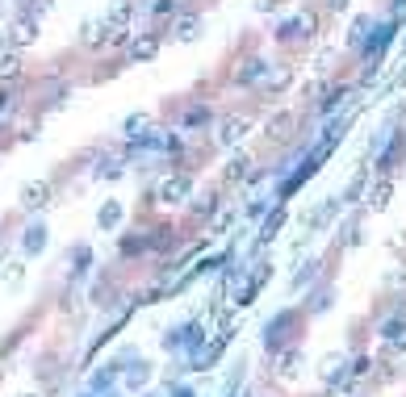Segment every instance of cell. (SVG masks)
<instances>
[{
  "label": "cell",
  "instance_id": "obj_29",
  "mask_svg": "<svg viewBox=\"0 0 406 397\" xmlns=\"http://www.w3.org/2000/svg\"><path fill=\"white\" fill-rule=\"evenodd\" d=\"M365 180H369V172H361L356 180H352V184H348V192H343V201H348V205H356V201H361V196H365Z\"/></svg>",
  "mask_w": 406,
  "mask_h": 397
},
{
  "label": "cell",
  "instance_id": "obj_33",
  "mask_svg": "<svg viewBox=\"0 0 406 397\" xmlns=\"http://www.w3.org/2000/svg\"><path fill=\"white\" fill-rule=\"evenodd\" d=\"M323 9H331V13H343V9H348V0H323Z\"/></svg>",
  "mask_w": 406,
  "mask_h": 397
},
{
  "label": "cell",
  "instance_id": "obj_36",
  "mask_svg": "<svg viewBox=\"0 0 406 397\" xmlns=\"http://www.w3.org/2000/svg\"><path fill=\"white\" fill-rule=\"evenodd\" d=\"M9 109H13V96H9V92H0V113H9Z\"/></svg>",
  "mask_w": 406,
  "mask_h": 397
},
{
  "label": "cell",
  "instance_id": "obj_2",
  "mask_svg": "<svg viewBox=\"0 0 406 397\" xmlns=\"http://www.w3.org/2000/svg\"><path fill=\"white\" fill-rule=\"evenodd\" d=\"M9 46L13 51H25V46H34L38 38H42V25H38V17H30V13H17L13 21H9Z\"/></svg>",
  "mask_w": 406,
  "mask_h": 397
},
{
  "label": "cell",
  "instance_id": "obj_26",
  "mask_svg": "<svg viewBox=\"0 0 406 397\" xmlns=\"http://www.w3.org/2000/svg\"><path fill=\"white\" fill-rule=\"evenodd\" d=\"M247 176H251V159L247 155H235L226 163V180H247Z\"/></svg>",
  "mask_w": 406,
  "mask_h": 397
},
{
  "label": "cell",
  "instance_id": "obj_7",
  "mask_svg": "<svg viewBox=\"0 0 406 397\" xmlns=\"http://www.w3.org/2000/svg\"><path fill=\"white\" fill-rule=\"evenodd\" d=\"M297 322V314L293 310H281L268 326H264V347H268V352H281V347H285V330Z\"/></svg>",
  "mask_w": 406,
  "mask_h": 397
},
{
  "label": "cell",
  "instance_id": "obj_6",
  "mask_svg": "<svg viewBox=\"0 0 406 397\" xmlns=\"http://www.w3.org/2000/svg\"><path fill=\"white\" fill-rule=\"evenodd\" d=\"M201 334H206V326H201V322H184V326H176V330L164 334V347H168V352H180V347H197Z\"/></svg>",
  "mask_w": 406,
  "mask_h": 397
},
{
  "label": "cell",
  "instance_id": "obj_8",
  "mask_svg": "<svg viewBox=\"0 0 406 397\" xmlns=\"http://www.w3.org/2000/svg\"><path fill=\"white\" fill-rule=\"evenodd\" d=\"M17 201H21V209H42V205H50V180H30L25 188H21V196H17Z\"/></svg>",
  "mask_w": 406,
  "mask_h": 397
},
{
  "label": "cell",
  "instance_id": "obj_38",
  "mask_svg": "<svg viewBox=\"0 0 406 397\" xmlns=\"http://www.w3.org/2000/svg\"><path fill=\"white\" fill-rule=\"evenodd\" d=\"M5 46H9V34H5V25H0V55H5Z\"/></svg>",
  "mask_w": 406,
  "mask_h": 397
},
{
  "label": "cell",
  "instance_id": "obj_23",
  "mask_svg": "<svg viewBox=\"0 0 406 397\" xmlns=\"http://www.w3.org/2000/svg\"><path fill=\"white\" fill-rule=\"evenodd\" d=\"M369 30H373V17H369V13L356 17V21H352V30H348V46H361V42L369 38Z\"/></svg>",
  "mask_w": 406,
  "mask_h": 397
},
{
  "label": "cell",
  "instance_id": "obj_31",
  "mask_svg": "<svg viewBox=\"0 0 406 397\" xmlns=\"http://www.w3.org/2000/svg\"><path fill=\"white\" fill-rule=\"evenodd\" d=\"M72 256H76V276H84V272H88V264H92V247H84V242H80Z\"/></svg>",
  "mask_w": 406,
  "mask_h": 397
},
{
  "label": "cell",
  "instance_id": "obj_24",
  "mask_svg": "<svg viewBox=\"0 0 406 397\" xmlns=\"http://www.w3.org/2000/svg\"><path fill=\"white\" fill-rule=\"evenodd\" d=\"M323 381H327V385L348 381V372H343V360H339V356H327V360H323Z\"/></svg>",
  "mask_w": 406,
  "mask_h": 397
},
{
  "label": "cell",
  "instance_id": "obj_37",
  "mask_svg": "<svg viewBox=\"0 0 406 397\" xmlns=\"http://www.w3.org/2000/svg\"><path fill=\"white\" fill-rule=\"evenodd\" d=\"M268 9H277V0H256V13H268Z\"/></svg>",
  "mask_w": 406,
  "mask_h": 397
},
{
  "label": "cell",
  "instance_id": "obj_41",
  "mask_svg": "<svg viewBox=\"0 0 406 397\" xmlns=\"http://www.w3.org/2000/svg\"><path fill=\"white\" fill-rule=\"evenodd\" d=\"M21 397H38V393H21Z\"/></svg>",
  "mask_w": 406,
  "mask_h": 397
},
{
  "label": "cell",
  "instance_id": "obj_25",
  "mask_svg": "<svg viewBox=\"0 0 406 397\" xmlns=\"http://www.w3.org/2000/svg\"><path fill=\"white\" fill-rule=\"evenodd\" d=\"M147 126H151V117H147V113H130V117H126V126H122V134H126V138L134 142V138H138V134H142Z\"/></svg>",
  "mask_w": 406,
  "mask_h": 397
},
{
  "label": "cell",
  "instance_id": "obj_18",
  "mask_svg": "<svg viewBox=\"0 0 406 397\" xmlns=\"http://www.w3.org/2000/svg\"><path fill=\"white\" fill-rule=\"evenodd\" d=\"M264 76H268V63H264V59H247V63L235 71V84H260Z\"/></svg>",
  "mask_w": 406,
  "mask_h": 397
},
{
  "label": "cell",
  "instance_id": "obj_14",
  "mask_svg": "<svg viewBox=\"0 0 406 397\" xmlns=\"http://www.w3.org/2000/svg\"><path fill=\"white\" fill-rule=\"evenodd\" d=\"M301 372V352H297V347H285V352L277 356V376L281 381H293Z\"/></svg>",
  "mask_w": 406,
  "mask_h": 397
},
{
  "label": "cell",
  "instance_id": "obj_34",
  "mask_svg": "<svg viewBox=\"0 0 406 397\" xmlns=\"http://www.w3.org/2000/svg\"><path fill=\"white\" fill-rule=\"evenodd\" d=\"M151 9H156V13H168V9H176V0H156Z\"/></svg>",
  "mask_w": 406,
  "mask_h": 397
},
{
  "label": "cell",
  "instance_id": "obj_1",
  "mask_svg": "<svg viewBox=\"0 0 406 397\" xmlns=\"http://www.w3.org/2000/svg\"><path fill=\"white\" fill-rule=\"evenodd\" d=\"M193 176L189 172H172V176H164L160 180V188H156V201L160 205H184L189 201V196H193Z\"/></svg>",
  "mask_w": 406,
  "mask_h": 397
},
{
  "label": "cell",
  "instance_id": "obj_32",
  "mask_svg": "<svg viewBox=\"0 0 406 397\" xmlns=\"http://www.w3.org/2000/svg\"><path fill=\"white\" fill-rule=\"evenodd\" d=\"M21 280H25V268H21V264H9V268H5V284H9V288H17Z\"/></svg>",
  "mask_w": 406,
  "mask_h": 397
},
{
  "label": "cell",
  "instance_id": "obj_11",
  "mask_svg": "<svg viewBox=\"0 0 406 397\" xmlns=\"http://www.w3.org/2000/svg\"><path fill=\"white\" fill-rule=\"evenodd\" d=\"M130 21H134V0H114L109 13H105V25L109 30H130Z\"/></svg>",
  "mask_w": 406,
  "mask_h": 397
},
{
  "label": "cell",
  "instance_id": "obj_15",
  "mask_svg": "<svg viewBox=\"0 0 406 397\" xmlns=\"http://www.w3.org/2000/svg\"><path fill=\"white\" fill-rule=\"evenodd\" d=\"M96 226L105 230V234H114L122 226V201H105V205H100L96 209Z\"/></svg>",
  "mask_w": 406,
  "mask_h": 397
},
{
  "label": "cell",
  "instance_id": "obj_9",
  "mask_svg": "<svg viewBox=\"0 0 406 397\" xmlns=\"http://www.w3.org/2000/svg\"><path fill=\"white\" fill-rule=\"evenodd\" d=\"M201 30H206V17L201 13H180L172 21V38L176 42H193V38H201Z\"/></svg>",
  "mask_w": 406,
  "mask_h": 397
},
{
  "label": "cell",
  "instance_id": "obj_20",
  "mask_svg": "<svg viewBox=\"0 0 406 397\" xmlns=\"http://www.w3.org/2000/svg\"><path fill=\"white\" fill-rule=\"evenodd\" d=\"M189 209H193L197 218H214V214H218V196H214V192H206V196H189Z\"/></svg>",
  "mask_w": 406,
  "mask_h": 397
},
{
  "label": "cell",
  "instance_id": "obj_16",
  "mask_svg": "<svg viewBox=\"0 0 406 397\" xmlns=\"http://www.w3.org/2000/svg\"><path fill=\"white\" fill-rule=\"evenodd\" d=\"M281 226H285V205H277L268 218H264V226H260V238H256V247H268L277 234H281Z\"/></svg>",
  "mask_w": 406,
  "mask_h": 397
},
{
  "label": "cell",
  "instance_id": "obj_19",
  "mask_svg": "<svg viewBox=\"0 0 406 397\" xmlns=\"http://www.w3.org/2000/svg\"><path fill=\"white\" fill-rule=\"evenodd\" d=\"M210 105H189L184 109V122H180V130H201V126H210Z\"/></svg>",
  "mask_w": 406,
  "mask_h": 397
},
{
  "label": "cell",
  "instance_id": "obj_30",
  "mask_svg": "<svg viewBox=\"0 0 406 397\" xmlns=\"http://www.w3.org/2000/svg\"><path fill=\"white\" fill-rule=\"evenodd\" d=\"M289 126H293V113H277V117L268 122V134H273V138H285Z\"/></svg>",
  "mask_w": 406,
  "mask_h": 397
},
{
  "label": "cell",
  "instance_id": "obj_40",
  "mask_svg": "<svg viewBox=\"0 0 406 397\" xmlns=\"http://www.w3.org/2000/svg\"><path fill=\"white\" fill-rule=\"evenodd\" d=\"M226 397H243V393H239V389H226Z\"/></svg>",
  "mask_w": 406,
  "mask_h": 397
},
{
  "label": "cell",
  "instance_id": "obj_39",
  "mask_svg": "<svg viewBox=\"0 0 406 397\" xmlns=\"http://www.w3.org/2000/svg\"><path fill=\"white\" fill-rule=\"evenodd\" d=\"M394 13H398V17L406 13V0H394Z\"/></svg>",
  "mask_w": 406,
  "mask_h": 397
},
{
  "label": "cell",
  "instance_id": "obj_5",
  "mask_svg": "<svg viewBox=\"0 0 406 397\" xmlns=\"http://www.w3.org/2000/svg\"><path fill=\"white\" fill-rule=\"evenodd\" d=\"M247 134H251V117L247 113H235V117H226L218 126V146H239Z\"/></svg>",
  "mask_w": 406,
  "mask_h": 397
},
{
  "label": "cell",
  "instance_id": "obj_35",
  "mask_svg": "<svg viewBox=\"0 0 406 397\" xmlns=\"http://www.w3.org/2000/svg\"><path fill=\"white\" fill-rule=\"evenodd\" d=\"M168 397H197V393H193V389H189V385H176V389H172V393H168Z\"/></svg>",
  "mask_w": 406,
  "mask_h": 397
},
{
  "label": "cell",
  "instance_id": "obj_28",
  "mask_svg": "<svg viewBox=\"0 0 406 397\" xmlns=\"http://www.w3.org/2000/svg\"><path fill=\"white\" fill-rule=\"evenodd\" d=\"M289 80H293V71H289V67H277V71H268V76H264V88H273V92H281V88H285Z\"/></svg>",
  "mask_w": 406,
  "mask_h": 397
},
{
  "label": "cell",
  "instance_id": "obj_4",
  "mask_svg": "<svg viewBox=\"0 0 406 397\" xmlns=\"http://www.w3.org/2000/svg\"><path fill=\"white\" fill-rule=\"evenodd\" d=\"M394 30H398V21H389V25H377L365 42H361V55H365V63H377L381 55H385V46L394 42Z\"/></svg>",
  "mask_w": 406,
  "mask_h": 397
},
{
  "label": "cell",
  "instance_id": "obj_22",
  "mask_svg": "<svg viewBox=\"0 0 406 397\" xmlns=\"http://www.w3.org/2000/svg\"><path fill=\"white\" fill-rule=\"evenodd\" d=\"M142 385H151V364L147 360H138L134 368H126V389H142Z\"/></svg>",
  "mask_w": 406,
  "mask_h": 397
},
{
  "label": "cell",
  "instance_id": "obj_17",
  "mask_svg": "<svg viewBox=\"0 0 406 397\" xmlns=\"http://www.w3.org/2000/svg\"><path fill=\"white\" fill-rule=\"evenodd\" d=\"M381 339H385L389 352H406V322H402V318L385 322V326H381Z\"/></svg>",
  "mask_w": 406,
  "mask_h": 397
},
{
  "label": "cell",
  "instance_id": "obj_13",
  "mask_svg": "<svg viewBox=\"0 0 406 397\" xmlns=\"http://www.w3.org/2000/svg\"><path fill=\"white\" fill-rule=\"evenodd\" d=\"M21 247H25V256H42L46 251V226L42 222H30L25 234H21Z\"/></svg>",
  "mask_w": 406,
  "mask_h": 397
},
{
  "label": "cell",
  "instance_id": "obj_42",
  "mask_svg": "<svg viewBox=\"0 0 406 397\" xmlns=\"http://www.w3.org/2000/svg\"><path fill=\"white\" fill-rule=\"evenodd\" d=\"M88 397H92V393H88Z\"/></svg>",
  "mask_w": 406,
  "mask_h": 397
},
{
  "label": "cell",
  "instance_id": "obj_27",
  "mask_svg": "<svg viewBox=\"0 0 406 397\" xmlns=\"http://www.w3.org/2000/svg\"><path fill=\"white\" fill-rule=\"evenodd\" d=\"M105 42V21H84V46H100Z\"/></svg>",
  "mask_w": 406,
  "mask_h": 397
},
{
  "label": "cell",
  "instance_id": "obj_10",
  "mask_svg": "<svg viewBox=\"0 0 406 397\" xmlns=\"http://www.w3.org/2000/svg\"><path fill=\"white\" fill-rule=\"evenodd\" d=\"M126 51H130L134 63H151V59L160 55V38H156V34H138V38L126 42Z\"/></svg>",
  "mask_w": 406,
  "mask_h": 397
},
{
  "label": "cell",
  "instance_id": "obj_21",
  "mask_svg": "<svg viewBox=\"0 0 406 397\" xmlns=\"http://www.w3.org/2000/svg\"><path fill=\"white\" fill-rule=\"evenodd\" d=\"M0 80H5V84L21 80V59H17V51H5V55H0Z\"/></svg>",
  "mask_w": 406,
  "mask_h": 397
},
{
  "label": "cell",
  "instance_id": "obj_3",
  "mask_svg": "<svg viewBox=\"0 0 406 397\" xmlns=\"http://www.w3.org/2000/svg\"><path fill=\"white\" fill-rule=\"evenodd\" d=\"M314 34H319V17H314V13H297L293 21L281 25L277 38H281V42H310Z\"/></svg>",
  "mask_w": 406,
  "mask_h": 397
},
{
  "label": "cell",
  "instance_id": "obj_12",
  "mask_svg": "<svg viewBox=\"0 0 406 397\" xmlns=\"http://www.w3.org/2000/svg\"><path fill=\"white\" fill-rule=\"evenodd\" d=\"M389 196H394V180H389V176H377V184H373L369 196H365V205H369V209H385Z\"/></svg>",
  "mask_w": 406,
  "mask_h": 397
}]
</instances>
